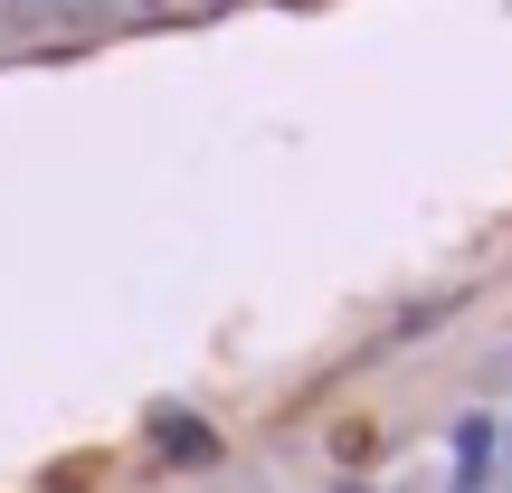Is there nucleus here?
Returning <instances> with one entry per match:
<instances>
[{
    "instance_id": "3",
    "label": "nucleus",
    "mask_w": 512,
    "mask_h": 493,
    "mask_svg": "<svg viewBox=\"0 0 512 493\" xmlns=\"http://www.w3.org/2000/svg\"><path fill=\"white\" fill-rule=\"evenodd\" d=\"M484 389H512V342H494V351H484Z\"/></svg>"
},
{
    "instance_id": "2",
    "label": "nucleus",
    "mask_w": 512,
    "mask_h": 493,
    "mask_svg": "<svg viewBox=\"0 0 512 493\" xmlns=\"http://www.w3.org/2000/svg\"><path fill=\"white\" fill-rule=\"evenodd\" d=\"M162 446H171V465H209V427L200 418H162Z\"/></svg>"
},
{
    "instance_id": "1",
    "label": "nucleus",
    "mask_w": 512,
    "mask_h": 493,
    "mask_svg": "<svg viewBox=\"0 0 512 493\" xmlns=\"http://www.w3.org/2000/svg\"><path fill=\"white\" fill-rule=\"evenodd\" d=\"M494 456H503V427H494V418H465V427H456V484H446V493H494V484H503Z\"/></svg>"
},
{
    "instance_id": "5",
    "label": "nucleus",
    "mask_w": 512,
    "mask_h": 493,
    "mask_svg": "<svg viewBox=\"0 0 512 493\" xmlns=\"http://www.w3.org/2000/svg\"><path fill=\"white\" fill-rule=\"evenodd\" d=\"M332 493H370V484H332Z\"/></svg>"
},
{
    "instance_id": "4",
    "label": "nucleus",
    "mask_w": 512,
    "mask_h": 493,
    "mask_svg": "<svg viewBox=\"0 0 512 493\" xmlns=\"http://www.w3.org/2000/svg\"><path fill=\"white\" fill-rule=\"evenodd\" d=\"M494 475H503V493H512V427H503V456H494Z\"/></svg>"
}]
</instances>
